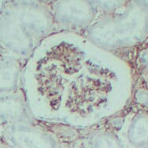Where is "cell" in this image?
I'll use <instances>...</instances> for the list:
<instances>
[{
  "instance_id": "obj_1",
  "label": "cell",
  "mask_w": 148,
  "mask_h": 148,
  "mask_svg": "<svg viewBox=\"0 0 148 148\" xmlns=\"http://www.w3.org/2000/svg\"><path fill=\"white\" fill-rule=\"evenodd\" d=\"M120 63L83 34L56 30L25 61L20 89L35 120L75 127L106 121L119 111Z\"/></svg>"
},
{
  "instance_id": "obj_2",
  "label": "cell",
  "mask_w": 148,
  "mask_h": 148,
  "mask_svg": "<svg viewBox=\"0 0 148 148\" xmlns=\"http://www.w3.org/2000/svg\"><path fill=\"white\" fill-rule=\"evenodd\" d=\"M54 31L49 4L10 2L0 14V51L26 61Z\"/></svg>"
},
{
  "instance_id": "obj_3",
  "label": "cell",
  "mask_w": 148,
  "mask_h": 148,
  "mask_svg": "<svg viewBox=\"0 0 148 148\" xmlns=\"http://www.w3.org/2000/svg\"><path fill=\"white\" fill-rule=\"evenodd\" d=\"M83 34L114 53L140 46L148 40V2L130 0L119 12L99 15Z\"/></svg>"
},
{
  "instance_id": "obj_4",
  "label": "cell",
  "mask_w": 148,
  "mask_h": 148,
  "mask_svg": "<svg viewBox=\"0 0 148 148\" xmlns=\"http://www.w3.org/2000/svg\"><path fill=\"white\" fill-rule=\"evenodd\" d=\"M49 6L56 30L83 34L99 16L92 0H52Z\"/></svg>"
},
{
  "instance_id": "obj_5",
  "label": "cell",
  "mask_w": 148,
  "mask_h": 148,
  "mask_svg": "<svg viewBox=\"0 0 148 148\" xmlns=\"http://www.w3.org/2000/svg\"><path fill=\"white\" fill-rule=\"evenodd\" d=\"M0 141L9 148H61L54 135L35 119L3 127Z\"/></svg>"
},
{
  "instance_id": "obj_6",
  "label": "cell",
  "mask_w": 148,
  "mask_h": 148,
  "mask_svg": "<svg viewBox=\"0 0 148 148\" xmlns=\"http://www.w3.org/2000/svg\"><path fill=\"white\" fill-rule=\"evenodd\" d=\"M33 120L20 88L0 95V130L10 124Z\"/></svg>"
},
{
  "instance_id": "obj_7",
  "label": "cell",
  "mask_w": 148,
  "mask_h": 148,
  "mask_svg": "<svg viewBox=\"0 0 148 148\" xmlns=\"http://www.w3.org/2000/svg\"><path fill=\"white\" fill-rule=\"evenodd\" d=\"M25 61L0 51V95L20 88Z\"/></svg>"
},
{
  "instance_id": "obj_8",
  "label": "cell",
  "mask_w": 148,
  "mask_h": 148,
  "mask_svg": "<svg viewBox=\"0 0 148 148\" xmlns=\"http://www.w3.org/2000/svg\"><path fill=\"white\" fill-rule=\"evenodd\" d=\"M125 136L132 148H142L148 145V111L139 109L130 116Z\"/></svg>"
},
{
  "instance_id": "obj_9",
  "label": "cell",
  "mask_w": 148,
  "mask_h": 148,
  "mask_svg": "<svg viewBox=\"0 0 148 148\" xmlns=\"http://www.w3.org/2000/svg\"><path fill=\"white\" fill-rule=\"evenodd\" d=\"M88 148H126L116 132L112 129H98L90 132L85 139Z\"/></svg>"
},
{
  "instance_id": "obj_10",
  "label": "cell",
  "mask_w": 148,
  "mask_h": 148,
  "mask_svg": "<svg viewBox=\"0 0 148 148\" xmlns=\"http://www.w3.org/2000/svg\"><path fill=\"white\" fill-rule=\"evenodd\" d=\"M130 0H92L99 15H109L123 10Z\"/></svg>"
},
{
  "instance_id": "obj_11",
  "label": "cell",
  "mask_w": 148,
  "mask_h": 148,
  "mask_svg": "<svg viewBox=\"0 0 148 148\" xmlns=\"http://www.w3.org/2000/svg\"><path fill=\"white\" fill-rule=\"evenodd\" d=\"M133 100L139 109L148 111V85H137L133 93Z\"/></svg>"
},
{
  "instance_id": "obj_12",
  "label": "cell",
  "mask_w": 148,
  "mask_h": 148,
  "mask_svg": "<svg viewBox=\"0 0 148 148\" xmlns=\"http://www.w3.org/2000/svg\"><path fill=\"white\" fill-rule=\"evenodd\" d=\"M136 67L143 82H148V47H145L137 54Z\"/></svg>"
},
{
  "instance_id": "obj_13",
  "label": "cell",
  "mask_w": 148,
  "mask_h": 148,
  "mask_svg": "<svg viewBox=\"0 0 148 148\" xmlns=\"http://www.w3.org/2000/svg\"><path fill=\"white\" fill-rule=\"evenodd\" d=\"M52 0H10V2H19V3H47L49 4Z\"/></svg>"
},
{
  "instance_id": "obj_14",
  "label": "cell",
  "mask_w": 148,
  "mask_h": 148,
  "mask_svg": "<svg viewBox=\"0 0 148 148\" xmlns=\"http://www.w3.org/2000/svg\"><path fill=\"white\" fill-rule=\"evenodd\" d=\"M10 0H0V14L5 10Z\"/></svg>"
},
{
  "instance_id": "obj_15",
  "label": "cell",
  "mask_w": 148,
  "mask_h": 148,
  "mask_svg": "<svg viewBox=\"0 0 148 148\" xmlns=\"http://www.w3.org/2000/svg\"><path fill=\"white\" fill-rule=\"evenodd\" d=\"M0 148H9L7 146H5L4 143H3L0 141Z\"/></svg>"
},
{
  "instance_id": "obj_16",
  "label": "cell",
  "mask_w": 148,
  "mask_h": 148,
  "mask_svg": "<svg viewBox=\"0 0 148 148\" xmlns=\"http://www.w3.org/2000/svg\"><path fill=\"white\" fill-rule=\"evenodd\" d=\"M146 47H148V40L146 42Z\"/></svg>"
},
{
  "instance_id": "obj_17",
  "label": "cell",
  "mask_w": 148,
  "mask_h": 148,
  "mask_svg": "<svg viewBox=\"0 0 148 148\" xmlns=\"http://www.w3.org/2000/svg\"><path fill=\"white\" fill-rule=\"evenodd\" d=\"M142 148H148V145L146 146V147H142Z\"/></svg>"
},
{
  "instance_id": "obj_18",
  "label": "cell",
  "mask_w": 148,
  "mask_h": 148,
  "mask_svg": "<svg viewBox=\"0 0 148 148\" xmlns=\"http://www.w3.org/2000/svg\"><path fill=\"white\" fill-rule=\"evenodd\" d=\"M147 85H148V82H147Z\"/></svg>"
}]
</instances>
